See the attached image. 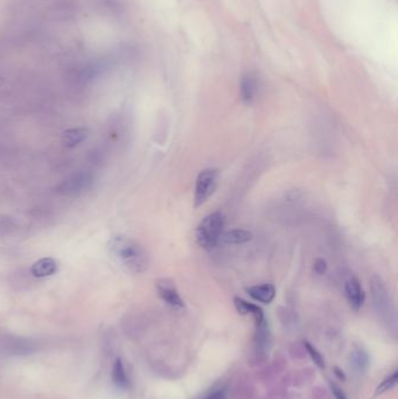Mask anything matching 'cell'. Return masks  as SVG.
<instances>
[{"label":"cell","mask_w":398,"mask_h":399,"mask_svg":"<svg viewBox=\"0 0 398 399\" xmlns=\"http://www.w3.org/2000/svg\"><path fill=\"white\" fill-rule=\"evenodd\" d=\"M113 380L117 387L120 389H128L130 387L128 374L125 372L123 361L117 358L113 367Z\"/></svg>","instance_id":"obj_13"},{"label":"cell","mask_w":398,"mask_h":399,"mask_svg":"<svg viewBox=\"0 0 398 399\" xmlns=\"http://www.w3.org/2000/svg\"><path fill=\"white\" fill-rule=\"evenodd\" d=\"M252 240V233L244 229H234L221 237V242L225 244H244Z\"/></svg>","instance_id":"obj_11"},{"label":"cell","mask_w":398,"mask_h":399,"mask_svg":"<svg viewBox=\"0 0 398 399\" xmlns=\"http://www.w3.org/2000/svg\"><path fill=\"white\" fill-rule=\"evenodd\" d=\"M398 382V372H393L390 376L387 377L386 380H383L382 383L379 384L377 387V390H376V394L379 395V394H384V392L389 391L391 389L396 387V384Z\"/></svg>","instance_id":"obj_15"},{"label":"cell","mask_w":398,"mask_h":399,"mask_svg":"<svg viewBox=\"0 0 398 399\" xmlns=\"http://www.w3.org/2000/svg\"><path fill=\"white\" fill-rule=\"evenodd\" d=\"M335 375H337V376L339 377L340 380H344V374H342V372H340V370H339L338 368H335Z\"/></svg>","instance_id":"obj_20"},{"label":"cell","mask_w":398,"mask_h":399,"mask_svg":"<svg viewBox=\"0 0 398 399\" xmlns=\"http://www.w3.org/2000/svg\"><path fill=\"white\" fill-rule=\"evenodd\" d=\"M93 183V174L88 172H78L62 180L56 187V192L62 196H78L85 190H89Z\"/></svg>","instance_id":"obj_4"},{"label":"cell","mask_w":398,"mask_h":399,"mask_svg":"<svg viewBox=\"0 0 398 399\" xmlns=\"http://www.w3.org/2000/svg\"><path fill=\"white\" fill-rule=\"evenodd\" d=\"M344 295L353 310H359L364 306L366 295L360 280L356 277H349L344 282Z\"/></svg>","instance_id":"obj_6"},{"label":"cell","mask_w":398,"mask_h":399,"mask_svg":"<svg viewBox=\"0 0 398 399\" xmlns=\"http://www.w3.org/2000/svg\"><path fill=\"white\" fill-rule=\"evenodd\" d=\"M225 225V217L221 212H214L197 225L195 238L197 244L205 250H213L221 242Z\"/></svg>","instance_id":"obj_2"},{"label":"cell","mask_w":398,"mask_h":399,"mask_svg":"<svg viewBox=\"0 0 398 399\" xmlns=\"http://www.w3.org/2000/svg\"><path fill=\"white\" fill-rule=\"evenodd\" d=\"M155 288L158 292V295L168 306L174 310H182L185 307L184 300L179 295L175 284L170 280H159L155 284Z\"/></svg>","instance_id":"obj_5"},{"label":"cell","mask_w":398,"mask_h":399,"mask_svg":"<svg viewBox=\"0 0 398 399\" xmlns=\"http://www.w3.org/2000/svg\"><path fill=\"white\" fill-rule=\"evenodd\" d=\"M332 391L335 399H347V397L344 395V392L339 387H337V385H332Z\"/></svg>","instance_id":"obj_19"},{"label":"cell","mask_w":398,"mask_h":399,"mask_svg":"<svg viewBox=\"0 0 398 399\" xmlns=\"http://www.w3.org/2000/svg\"><path fill=\"white\" fill-rule=\"evenodd\" d=\"M113 258L129 272L140 275L150 266V257L142 245L130 237L116 235L109 242Z\"/></svg>","instance_id":"obj_1"},{"label":"cell","mask_w":398,"mask_h":399,"mask_svg":"<svg viewBox=\"0 0 398 399\" xmlns=\"http://www.w3.org/2000/svg\"><path fill=\"white\" fill-rule=\"evenodd\" d=\"M351 362H352V367L354 370L362 374V372H366V369L369 365V357H368L367 353H364V350L356 349L355 352L352 354Z\"/></svg>","instance_id":"obj_14"},{"label":"cell","mask_w":398,"mask_h":399,"mask_svg":"<svg viewBox=\"0 0 398 399\" xmlns=\"http://www.w3.org/2000/svg\"><path fill=\"white\" fill-rule=\"evenodd\" d=\"M247 293L256 301L270 304L275 299L276 288L272 284H261L247 287Z\"/></svg>","instance_id":"obj_8"},{"label":"cell","mask_w":398,"mask_h":399,"mask_svg":"<svg viewBox=\"0 0 398 399\" xmlns=\"http://www.w3.org/2000/svg\"><path fill=\"white\" fill-rule=\"evenodd\" d=\"M220 179V172L217 168H207L197 175L194 192V207L199 208L208 201L215 193Z\"/></svg>","instance_id":"obj_3"},{"label":"cell","mask_w":398,"mask_h":399,"mask_svg":"<svg viewBox=\"0 0 398 399\" xmlns=\"http://www.w3.org/2000/svg\"><path fill=\"white\" fill-rule=\"evenodd\" d=\"M259 91V80L258 76L249 71L241 78L240 84V96L241 100L245 104H252L257 98Z\"/></svg>","instance_id":"obj_7"},{"label":"cell","mask_w":398,"mask_h":399,"mask_svg":"<svg viewBox=\"0 0 398 399\" xmlns=\"http://www.w3.org/2000/svg\"><path fill=\"white\" fill-rule=\"evenodd\" d=\"M313 270L314 272L317 273V275H324V273L326 272V270H327V264H326L325 260H321V258L316 260V262H314Z\"/></svg>","instance_id":"obj_17"},{"label":"cell","mask_w":398,"mask_h":399,"mask_svg":"<svg viewBox=\"0 0 398 399\" xmlns=\"http://www.w3.org/2000/svg\"><path fill=\"white\" fill-rule=\"evenodd\" d=\"M88 137V130L85 128H74L67 130L62 135V143L67 148H75Z\"/></svg>","instance_id":"obj_12"},{"label":"cell","mask_w":398,"mask_h":399,"mask_svg":"<svg viewBox=\"0 0 398 399\" xmlns=\"http://www.w3.org/2000/svg\"><path fill=\"white\" fill-rule=\"evenodd\" d=\"M304 345H305L306 350L314 363L319 368H325V360H324V357L321 356V354L318 352L317 349L314 348L313 345L309 342H304Z\"/></svg>","instance_id":"obj_16"},{"label":"cell","mask_w":398,"mask_h":399,"mask_svg":"<svg viewBox=\"0 0 398 399\" xmlns=\"http://www.w3.org/2000/svg\"><path fill=\"white\" fill-rule=\"evenodd\" d=\"M225 394H227V389H217V390H214L213 392H210L209 395L206 396L205 399H225Z\"/></svg>","instance_id":"obj_18"},{"label":"cell","mask_w":398,"mask_h":399,"mask_svg":"<svg viewBox=\"0 0 398 399\" xmlns=\"http://www.w3.org/2000/svg\"><path fill=\"white\" fill-rule=\"evenodd\" d=\"M56 271H58V263L55 262V260L49 258V257L41 258L38 262H35L31 268L32 275L36 277V278L51 277V275H55Z\"/></svg>","instance_id":"obj_10"},{"label":"cell","mask_w":398,"mask_h":399,"mask_svg":"<svg viewBox=\"0 0 398 399\" xmlns=\"http://www.w3.org/2000/svg\"><path fill=\"white\" fill-rule=\"evenodd\" d=\"M234 304H235L236 310H237L239 313L242 314V315H247V314L252 315L254 319H255L256 325H263L264 322H265L263 310L257 305H254L252 302L241 298H235Z\"/></svg>","instance_id":"obj_9"}]
</instances>
